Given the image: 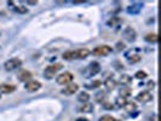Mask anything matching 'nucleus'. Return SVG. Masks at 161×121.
Listing matches in <instances>:
<instances>
[{
	"label": "nucleus",
	"mask_w": 161,
	"mask_h": 121,
	"mask_svg": "<svg viewBox=\"0 0 161 121\" xmlns=\"http://www.w3.org/2000/svg\"><path fill=\"white\" fill-rule=\"evenodd\" d=\"M62 68H63V65L61 64V63H53V64L47 65V67L45 68L44 76H45L46 79H53L55 75H56L57 73L59 72Z\"/></svg>",
	"instance_id": "1"
},
{
	"label": "nucleus",
	"mask_w": 161,
	"mask_h": 121,
	"mask_svg": "<svg viewBox=\"0 0 161 121\" xmlns=\"http://www.w3.org/2000/svg\"><path fill=\"white\" fill-rule=\"evenodd\" d=\"M113 52V47H110L109 45H101V46H97L92 50V53L93 56L98 57H105L108 55H110Z\"/></svg>",
	"instance_id": "2"
},
{
	"label": "nucleus",
	"mask_w": 161,
	"mask_h": 121,
	"mask_svg": "<svg viewBox=\"0 0 161 121\" xmlns=\"http://www.w3.org/2000/svg\"><path fill=\"white\" fill-rule=\"evenodd\" d=\"M74 80V75L70 72H64L59 74L56 78V82L58 85H69Z\"/></svg>",
	"instance_id": "3"
},
{
	"label": "nucleus",
	"mask_w": 161,
	"mask_h": 121,
	"mask_svg": "<svg viewBox=\"0 0 161 121\" xmlns=\"http://www.w3.org/2000/svg\"><path fill=\"white\" fill-rule=\"evenodd\" d=\"M22 65V61L19 58H10L8 61L5 62L4 68L6 72H12V70H16L17 68H19Z\"/></svg>",
	"instance_id": "4"
},
{
	"label": "nucleus",
	"mask_w": 161,
	"mask_h": 121,
	"mask_svg": "<svg viewBox=\"0 0 161 121\" xmlns=\"http://www.w3.org/2000/svg\"><path fill=\"white\" fill-rule=\"evenodd\" d=\"M24 89L27 90L28 92H35V91H39L41 89V82L36 80H29L25 82L24 85Z\"/></svg>",
	"instance_id": "5"
},
{
	"label": "nucleus",
	"mask_w": 161,
	"mask_h": 121,
	"mask_svg": "<svg viewBox=\"0 0 161 121\" xmlns=\"http://www.w3.org/2000/svg\"><path fill=\"white\" fill-rule=\"evenodd\" d=\"M124 36H125V39L127 41L133 42V41L136 40L137 33H136V30H135L132 27H126V28L124 29Z\"/></svg>",
	"instance_id": "6"
},
{
	"label": "nucleus",
	"mask_w": 161,
	"mask_h": 121,
	"mask_svg": "<svg viewBox=\"0 0 161 121\" xmlns=\"http://www.w3.org/2000/svg\"><path fill=\"white\" fill-rule=\"evenodd\" d=\"M136 99H137L138 102H141V103H148V102L153 101V95L149 91H142V92H139L137 95Z\"/></svg>",
	"instance_id": "7"
},
{
	"label": "nucleus",
	"mask_w": 161,
	"mask_h": 121,
	"mask_svg": "<svg viewBox=\"0 0 161 121\" xmlns=\"http://www.w3.org/2000/svg\"><path fill=\"white\" fill-rule=\"evenodd\" d=\"M79 91V85L78 84H69V85H67L64 89L62 90V93L64 95V96H72L74 93H76Z\"/></svg>",
	"instance_id": "8"
},
{
	"label": "nucleus",
	"mask_w": 161,
	"mask_h": 121,
	"mask_svg": "<svg viewBox=\"0 0 161 121\" xmlns=\"http://www.w3.org/2000/svg\"><path fill=\"white\" fill-rule=\"evenodd\" d=\"M101 70V65L98 62H92L90 63V65L87 67V75L86 76H91V75H96L97 73H99Z\"/></svg>",
	"instance_id": "9"
},
{
	"label": "nucleus",
	"mask_w": 161,
	"mask_h": 121,
	"mask_svg": "<svg viewBox=\"0 0 161 121\" xmlns=\"http://www.w3.org/2000/svg\"><path fill=\"white\" fill-rule=\"evenodd\" d=\"M93 109H95V107L93 104H91V103H82L78 107V112L79 113H84V114H87V113H92L93 112Z\"/></svg>",
	"instance_id": "10"
},
{
	"label": "nucleus",
	"mask_w": 161,
	"mask_h": 121,
	"mask_svg": "<svg viewBox=\"0 0 161 121\" xmlns=\"http://www.w3.org/2000/svg\"><path fill=\"white\" fill-rule=\"evenodd\" d=\"M33 74L29 70H25V69H23V70H21V72L17 74V78H18V80L19 81H23V82H27V81H29L31 79H32Z\"/></svg>",
	"instance_id": "11"
},
{
	"label": "nucleus",
	"mask_w": 161,
	"mask_h": 121,
	"mask_svg": "<svg viewBox=\"0 0 161 121\" xmlns=\"http://www.w3.org/2000/svg\"><path fill=\"white\" fill-rule=\"evenodd\" d=\"M14 91H16L15 85H11V84H1L0 85V93L8 95V93H12Z\"/></svg>",
	"instance_id": "12"
},
{
	"label": "nucleus",
	"mask_w": 161,
	"mask_h": 121,
	"mask_svg": "<svg viewBox=\"0 0 161 121\" xmlns=\"http://www.w3.org/2000/svg\"><path fill=\"white\" fill-rule=\"evenodd\" d=\"M75 52H76V59H85V58H87V57L90 56V53H91V51L86 47L79 48V50H76Z\"/></svg>",
	"instance_id": "13"
},
{
	"label": "nucleus",
	"mask_w": 161,
	"mask_h": 121,
	"mask_svg": "<svg viewBox=\"0 0 161 121\" xmlns=\"http://www.w3.org/2000/svg\"><path fill=\"white\" fill-rule=\"evenodd\" d=\"M116 85H118V82L114 80L113 78H107L104 80V86H105V89L108 90V91H113L115 87H116Z\"/></svg>",
	"instance_id": "14"
},
{
	"label": "nucleus",
	"mask_w": 161,
	"mask_h": 121,
	"mask_svg": "<svg viewBox=\"0 0 161 121\" xmlns=\"http://www.w3.org/2000/svg\"><path fill=\"white\" fill-rule=\"evenodd\" d=\"M132 82V78L130 76L129 74H122L120 75V79H119V84L122 86H129L130 84Z\"/></svg>",
	"instance_id": "15"
},
{
	"label": "nucleus",
	"mask_w": 161,
	"mask_h": 121,
	"mask_svg": "<svg viewBox=\"0 0 161 121\" xmlns=\"http://www.w3.org/2000/svg\"><path fill=\"white\" fill-rule=\"evenodd\" d=\"M131 95H132V90L130 89L129 86H122L120 89V91H119V96L125 97V98H127Z\"/></svg>",
	"instance_id": "16"
},
{
	"label": "nucleus",
	"mask_w": 161,
	"mask_h": 121,
	"mask_svg": "<svg viewBox=\"0 0 161 121\" xmlns=\"http://www.w3.org/2000/svg\"><path fill=\"white\" fill-rule=\"evenodd\" d=\"M95 99H96V102H98V103H103V102H105V99H107V93H105L104 91H98L96 95H95Z\"/></svg>",
	"instance_id": "17"
},
{
	"label": "nucleus",
	"mask_w": 161,
	"mask_h": 121,
	"mask_svg": "<svg viewBox=\"0 0 161 121\" xmlns=\"http://www.w3.org/2000/svg\"><path fill=\"white\" fill-rule=\"evenodd\" d=\"M62 57H63V59H65V61L76 59V52H75V51H73V50H70V51H65Z\"/></svg>",
	"instance_id": "18"
},
{
	"label": "nucleus",
	"mask_w": 161,
	"mask_h": 121,
	"mask_svg": "<svg viewBox=\"0 0 161 121\" xmlns=\"http://www.w3.org/2000/svg\"><path fill=\"white\" fill-rule=\"evenodd\" d=\"M78 101L81 102V103H87L90 101V95L87 92H80L78 95Z\"/></svg>",
	"instance_id": "19"
},
{
	"label": "nucleus",
	"mask_w": 161,
	"mask_h": 121,
	"mask_svg": "<svg viewBox=\"0 0 161 121\" xmlns=\"http://www.w3.org/2000/svg\"><path fill=\"white\" fill-rule=\"evenodd\" d=\"M144 39H145V41H148V42L156 44V42H158V34H155V33H149V34L145 35Z\"/></svg>",
	"instance_id": "20"
},
{
	"label": "nucleus",
	"mask_w": 161,
	"mask_h": 121,
	"mask_svg": "<svg viewBox=\"0 0 161 121\" xmlns=\"http://www.w3.org/2000/svg\"><path fill=\"white\" fill-rule=\"evenodd\" d=\"M126 103H127V99H126L125 97L118 96V97H116V99H115V104L118 105L119 108H124Z\"/></svg>",
	"instance_id": "21"
},
{
	"label": "nucleus",
	"mask_w": 161,
	"mask_h": 121,
	"mask_svg": "<svg viewBox=\"0 0 161 121\" xmlns=\"http://www.w3.org/2000/svg\"><path fill=\"white\" fill-rule=\"evenodd\" d=\"M124 109L127 112V113H132V112H135L136 109H137V105L135 104L133 102H127L125 107H124Z\"/></svg>",
	"instance_id": "22"
},
{
	"label": "nucleus",
	"mask_w": 161,
	"mask_h": 121,
	"mask_svg": "<svg viewBox=\"0 0 161 121\" xmlns=\"http://www.w3.org/2000/svg\"><path fill=\"white\" fill-rule=\"evenodd\" d=\"M141 59H142V56H141V55H132V56L127 57V61H129L130 64H135V63H138Z\"/></svg>",
	"instance_id": "23"
},
{
	"label": "nucleus",
	"mask_w": 161,
	"mask_h": 121,
	"mask_svg": "<svg viewBox=\"0 0 161 121\" xmlns=\"http://www.w3.org/2000/svg\"><path fill=\"white\" fill-rule=\"evenodd\" d=\"M101 85H102V81H101V80H93L91 84H89V85H87V89H91V90L98 89Z\"/></svg>",
	"instance_id": "24"
},
{
	"label": "nucleus",
	"mask_w": 161,
	"mask_h": 121,
	"mask_svg": "<svg viewBox=\"0 0 161 121\" xmlns=\"http://www.w3.org/2000/svg\"><path fill=\"white\" fill-rule=\"evenodd\" d=\"M12 10L19 12V14H27V12H28V8H25L24 6H17V5H15V6L12 8Z\"/></svg>",
	"instance_id": "25"
},
{
	"label": "nucleus",
	"mask_w": 161,
	"mask_h": 121,
	"mask_svg": "<svg viewBox=\"0 0 161 121\" xmlns=\"http://www.w3.org/2000/svg\"><path fill=\"white\" fill-rule=\"evenodd\" d=\"M147 76H148V74H147L144 70H138V72L136 73V78L139 79V80H143V79H145Z\"/></svg>",
	"instance_id": "26"
},
{
	"label": "nucleus",
	"mask_w": 161,
	"mask_h": 121,
	"mask_svg": "<svg viewBox=\"0 0 161 121\" xmlns=\"http://www.w3.org/2000/svg\"><path fill=\"white\" fill-rule=\"evenodd\" d=\"M102 107H103L104 109H107V110H112V109H114V104L109 103V102H103V103H102Z\"/></svg>",
	"instance_id": "27"
},
{
	"label": "nucleus",
	"mask_w": 161,
	"mask_h": 121,
	"mask_svg": "<svg viewBox=\"0 0 161 121\" xmlns=\"http://www.w3.org/2000/svg\"><path fill=\"white\" fill-rule=\"evenodd\" d=\"M121 19L120 18H116V17H114L113 19H110L109 22H108V25H113V27H115L116 25V23H120Z\"/></svg>",
	"instance_id": "28"
},
{
	"label": "nucleus",
	"mask_w": 161,
	"mask_h": 121,
	"mask_svg": "<svg viewBox=\"0 0 161 121\" xmlns=\"http://www.w3.org/2000/svg\"><path fill=\"white\" fill-rule=\"evenodd\" d=\"M114 119L112 115H103L102 118H99V121H114Z\"/></svg>",
	"instance_id": "29"
},
{
	"label": "nucleus",
	"mask_w": 161,
	"mask_h": 121,
	"mask_svg": "<svg viewBox=\"0 0 161 121\" xmlns=\"http://www.w3.org/2000/svg\"><path fill=\"white\" fill-rule=\"evenodd\" d=\"M145 86H147L148 90H154L155 89V81H153V80L148 81V82L145 84Z\"/></svg>",
	"instance_id": "30"
},
{
	"label": "nucleus",
	"mask_w": 161,
	"mask_h": 121,
	"mask_svg": "<svg viewBox=\"0 0 161 121\" xmlns=\"http://www.w3.org/2000/svg\"><path fill=\"white\" fill-rule=\"evenodd\" d=\"M124 48H125V44H124L122 41H119V42L116 44V47H115V50H116V51H122Z\"/></svg>",
	"instance_id": "31"
},
{
	"label": "nucleus",
	"mask_w": 161,
	"mask_h": 121,
	"mask_svg": "<svg viewBox=\"0 0 161 121\" xmlns=\"http://www.w3.org/2000/svg\"><path fill=\"white\" fill-rule=\"evenodd\" d=\"M27 4H29V5H35L36 1H27Z\"/></svg>",
	"instance_id": "32"
},
{
	"label": "nucleus",
	"mask_w": 161,
	"mask_h": 121,
	"mask_svg": "<svg viewBox=\"0 0 161 121\" xmlns=\"http://www.w3.org/2000/svg\"><path fill=\"white\" fill-rule=\"evenodd\" d=\"M153 121H158V116H156V114H154L153 115Z\"/></svg>",
	"instance_id": "33"
},
{
	"label": "nucleus",
	"mask_w": 161,
	"mask_h": 121,
	"mask_svg": "<svg viewBox=\"0 0 161 121\" xmlns=\"http://www.w3.org/2000/svg\"><path fill=\"white\" fill-rule=\"evenodd\" d=\"M76 121H89V120H87V119H82V118H81V119H78Z\"/></svg>",
	"instance_id": "34"
},
{
	"label": "nucleus",
	"mask_w": 161,
	"mask_h": 121,
	"mask_svg": "<svg viewBox=\"0 0 161 121\" xmlns=\"http://www.w3.org/2000/svg\"><path fill=\"white\" fill-rule=\"evenodd\" d=\"M114 121H120V120H116V119H115V120H114Z\"/></svg>",
	"instance_id": "35"
},
{
	"label": "nucleus",
	"mask_w": 161,
	"mask_h": 121,
	"mask_svg": "<svg viewBox=\"0 0 161 121\" xmlns=\"http://www.w3.org/2000/svg\"><path fill=\"white\" fill-rule=\"evenodd\" d=\"M0 98H1V95H0Z\"/></svg>",
	"instance_id": "36"
}]
</instances>
